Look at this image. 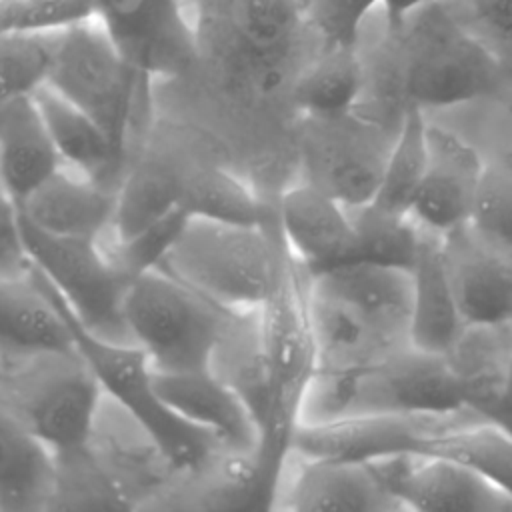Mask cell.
<instances>
[{"label": "cell", "mask_w": 512, "mask_h": 512, "mask_svg": "<svg viewBox=\"0 0 512 512\" xmlns=\"http://www.w3.org/2000/svg\"><path fill=\"white\" fill-rule=\"evenodd\" d=\"M290 254L264 224L192 218L156 268L222 306L244 314L262 310L278 292Z\"/></svg>", "instance_id": "obj_1"}, {"label": "cell", "mask_w": 512, "mask_h": 512, "mask_svg": "<svg viewBox=\"0 0 512 512\" xmlns=\"http://www.w3.org/2000/svg\"><path fill=\"white\" fill-rule=\"evenodd\" d=\"M394 36L402 40L406 104L448 108L478 100L498 84L496 54L444 0L418 8Z\"/></svg>", "instance_id": "obj_2"}, {"label": "cell", "mask_w": 512, "mask_h": 512, "mask_svg": "<svg viewBox=\"0 0 512 512\" xmlns=\"http://www.w3.org/2000/svg\"><path fill=\"white\" fill-rule=\"evenodd\" d=\"M234 314L160 268L132 276L122 300L126 334L154 372L210 370Z\"/></svg>", "instance_id": "obj_3"}, {"label": "cell", "mask_w": 512, "mask_h": 512, "mask_svg": "<svg viewBox=\"0 0 512 512\" xmlns=\"http://www.w3.org/2000/svg\"><path fill=\"white\" fill-rule=\"evenodd\" d=\"M54 294L70 326L74 346L98 378L104 394L130 414L172 468L198 470L220 446L210 434L182 420L160 400L146 354L132 342L108 340L90 332L56 290Z\"/></svg>", "instance_id": "obj_4"}, {"label": "cell", "mask_w": 512, "mask_h": 512, "mask_svg": "<svg viewBox=\"0 0 512 512\" xmlns=\"http://www.w3.org/2000/svg\"><path fill=\"white\" fill-rule=\"evenodd\" d=\"M46 86L90 116L128 156L152 82L120 54L96 16L60 32Z\"/></svg>", "instance_id": "obj_5"}, {"label": "cell", "mask_w": 512, "mask_h": 512, "mask_svg": "<svg viewBox=\"0 0 512 512\" xmlns=\"http://www.w3.org/2000/svg\"><path fill=\"white\" fill-rule=\"evenodd\" d=\"M10 358L16 370L2 384L0 404L56 456L82 450L104 390L78 350Z\"/></svg>", "instance_id": "obj_6"}, {"label": "cell", "mask_w": 512, "mask_h": 512, "mask_svg": "<svg viewBox=\"0 0 512 512\" xmlns=\"http://www.w3.org/2000/svg\"><path fill=\"white\" fill-rule=\"evenodd\" d=\"M18 226L30 264L54 286L78 322L102 338L130 342L122 318L130 276L104 242L46 234L20 214Z\"/></svg>", "instance_id": "obj_7"}, {"label": "cell", "mask_w": 512, "mask_h": 512, "mask_svg": "<svg viewBox=\"0 0 512 512\" xmlns=\"http://www.w3.org/2000/svg\"><path fill=\"white\" fill-rule=\"evenodd\" d=\"M380 124L356 110L336 118L300 116L296 148L300 180L314 184L346 208L368 204L380 184L392 146Z\"/></svg>", "instance_id": "obj_8"}, {"label": "cell", "mask_w": 512, "mask_h": 512, "mask_svg": "<svg viewBox=\"0 0 512 512\" xmlns=\"http://www.w3.org/2000/svg\"><path fill=\"white\" fill-rule=\"evenodd\" d=\"M480 418L478 414L422 412H354L314 422H298L290 454L302 458L374 462L396 454H422L430 438Z\"/></svg>", "instance_id": "obj_9"}, {"label": "cell", "mask_w": 512, "mask_h": 512, "mask_svg": "<svg viewBox=\"0 0 512 512\" xmlns=\"http://www.w3.org/2000/svg\"><path fill=\"white\" fill-rule=\"evenodd\" d=\"M196 26L200 60L302 56L312 32L296 0H184Z\"/></svg>", "instance_id": "obj_10"}, {"label": "cell", "mask_w": 512, "mask_h": 512, "mask_svg": "<svg viewBox=\"0 0 512 512\" xmlns=\"http://www.w3.org/2000/svg\"><path fill=\"white\" fill-rule=\"evenodd\" d=\"M94 16L152 84L196 70L200 44L184 0H94Z\"/></svg>", "instance_id": "obj_11"}, {"label": "cell", "mask_w": 512, "mask_h": 512, "mask_svg": "<svg viewBox=\"0 0 512 512\" xmlns=\"http://www.w3.org/2000/svg\"><path fill=\"white\" fill-rule=\"evenodd\" d=\"M404 510L512 512V500L470 466L438 454H396L372 462Z\"/></svg>", "instance_id": "obj_12"}, {"label": "cell", "mask_w": 512, "mask_h": 512, "mask_svg": "<svg viewBox=\"0 0 512 512\" xmlns=\"http://www.w3.org/2000/svg\"><path fill=\"white\" fill-rule=\"evenodd\" d=\"M484 168V156L470 142L428 122V162L410 218L438 236L468 226Z\"/></svg>", "instance_id": "obj_13"}, {"label": "cell", "mask_w": 512, "mask_h": 512, "mask_svg": "<svg viewBox=\"0 0 512 512\" xmlns=\"http://www.w3.org/2000/svg\"><path fill=\"white\" fill-rule=\"evenodd\" d=\"M276 226L290 258L306 274L356 258V226L340 200L306 180L278 196Z\"/></svg>", "instance_id": "obj_14"}, {"label": "cell", "mask_w": 512, "mask_h": 512, "mask_svg": "<svg viewBox=\"0 0 512 512\" xmlns=\"http://www.w3.org/2000/svg\"><path fill=\"white\" fill-rule=\"evenodd\" d=\"M306 284L352 310L390 348L408 344L410 270L350 260L306 274Z\"/></svg>", "instance_id": "obj_15"}, {"label": "cell", "mask_w": 512, "mask_h": 512, "mask_svg": "<svg viewBox=\"0 0 512 512\" xmlns=\"http://www.w3.org/2000/svg\"><path fill=\"white\" fill-rule=\"evenodd\" d=\"M154 388L174 414L210 434L220 448L256 456L260 428L252 410L212 370L154 372Z\"/></svg>", "instance_id": "obj_16"}, {"label": "cell", "mask_w": 512, "mask_h": 512, "mask_svg": "<svg viewBox=\"0 0 512 512\" xmlns=\"http://www.w3.org/2000/svg\"><path fill=\"white\" fill-rule=\"evenodd\" d=\"M442 238L464 326L512 324V258L482 242L468 226Z\"/></svg>", "instance_id": "obj_17"}, {"label": "cell", "mask_w": 512, "mask_h": 512, "mask_svg": "<svg viewBox=\"0 0 512 512\" xmlns=\"http://www.w3.org/2000/svg\"><path fill=\"white\" fill-rule=\"evenodd\" d=\"M16 210L46 234L106 240L112 232L116 190L60 166L16 202Z\"/></svg>", "instance_id": "obj_18"}, {"label": "cell", "mask_w": 512, "mask_h": 512, "mask_svg": "<svg viewBox=\"0 0 512 512\" xmlns=\"http://www.w3.org/2000/svg\"><path fill=\"white\" fill-rule=\"evenodd\" d=\"M294 456V454H290ZM296 466L284 484L286 508L298 512L404 510L386 488L372 462L294 456Z\"/></svg>", "instance_id": "obj_19"}, {"label": "cell", "mask_w": 512, "mask_h": 512, "mask_svg": "<svg viewBox=\"0 0 512 512\" xmlns=\"http://www.w3.org/2000/svg\"><path fill=\"white\" fill-rule=\"evenodd\" d=\"M76 350L50 282L34 268L0 276V352L8 356Z\"/></svg>", "instance_id": "obj_20"}, {"label": "cell", "mask_w": 512, "mask_h": 512, "mask_svg": "<svg viewBox=\"0 0 512 512\" xmlns=\"http://www.w3.org/2000/svg\"><path fill=\"white\" fill-rule=\"evenodd\" d=\"M412 276V308L408 344L420 352L446 356L464 332L452 282L448 276L444 238L422 230Z\"/></svg>", "instance_id": "obj_21"}, {"label": "cell", "mask_w": 512, "mask_h": 512, "mask_svg": "<svg viewBox=\"0 0 512 512\" xmlns=\"http://www.w3.org/2000/svg\"><path fill=\"white\" fill-rule=\"evenodd\" d=\"M50 140L64 168L118 190L128 156L82 110L46 84L34 94Z\"/></svg>", "instance_id": "obj_22"}, {"label": "cell", "mask_w": 512, "mask_h": 512, "mask_svg": "<svg viewBox=\"0 0 512 512\" xmlns=\"http://www.w3.org/2000/svg\"><path fill=\"white\" fill-rule=\"evenodd\" d=\"M446 358L466 408L496 424L512 378V324L466 326Z\"/></svg>", "instance_id": "obj_23"}, {"label": "cell", "mask_w": 512, "mask_h": 512, "mask_svg": "<svg viewBox=\"0 0 512 512\" xmlns=\"http://www.w3.org/2000/svg\"><path fill=\"white\" fill-rule=\"evenodd\" d=\"M62 166L32 96L0 104V188L12 202L24 200Z\"/></svg>", "instance_id": "obj_24"}, {"label": "cell", "mask_w": 512, "mask_h": 512, "mask_svg": "<svg viewBox=\"0 0 512 512\" xmlns=\"http://www.w3.org/2000/svg\"><path fill=\"white\" fill-rule=\"evenodd\" d=\"M184 166L162 154H146L128 164L118 190L112 232L104 242L122 244L180 208Z\"/></svg>", "instance_id": "obj_25"}, {"label": "cell", "mask_w": 512, "mask_h": 512, "mask_svg": "<svg viewBox=\"0 0 512 512\" xmlns=\"http://www.w3.org/2000/svg\"><path fill=\"white\" fill-rule=\"evenodd\" d=\"M56 486V454L0 404V508H40Z\"/></svg>", "instance_id": "obj_26"}, {"label": "cell", "mask_w": 512, "mask_h": 512, "mask_svg": "<svg viewBox=\"0 0 512 512\" xmlns=\"http://www.w3.org/2000/svg\"><path fill=\"white\" fill-rule=\"evenodd\" d=\"M366 88V68L356 48L318 46L302 66L288 94L300 116L336 118L358 108Z\"/></svg>", "instance_id": "obj_27"}, {"label": "cell", "mask_w": 512, "mask_h": 512, "mask_svg": "<svg viewBox=\"0 0 512 512\" xmlns=\"http://www.w3.org/2000/svg\"><path fill=\"white\" fill-rule=\"evenodd\" d=\"M180 208L192 218L230 224H264L268 212L254 188L220 164L184 166Z\"/></svg>", "instance_id": "obj_28"}, {"label": "cell", "mask_w": 512, "mask_h": 512, "mask_svg": "<svg viewBox=\"0 0 512 512\" xmlns=\"http://www.w3.org/2000/svg\"><path fill=\"white\" fill-rule=\"evenodd\" d=\"M426 162L428 122L424 118V110L414 104H406L386 156L380 184L370 202L386 212L410 216V208L424 178Z\"/></svg>", "instance_id": "obj_29"}, {"label": "cell", "mask_w": 512, "mask_h": 512, "mask_svg": "<svg viewBox=\"0 0 512 512\" xmlns=\"http://www.w3.org/2000/svg\"><path fill=\"white\" fill-rule=\"evenodd\" d=\"M422 454H438L458 460L512 500V432L484 418L456 424L426 444Z\"/></svg>", "instance_id": "obj_30"}, {"label": "cell", "mask_w": 512, "mask_h": 512, "mask_svg": "<svg viewBox=\"0 0 512 512\" xmlns=\"http://www.w3.org/2000/svg\"><path fill=\"white\" fill-rule=\"evenodd\" d=\"M350 214L358 238L354 260L412 270L422 242V228L410 216L386 212L372 202L350 208Z\"/></svg>", "instance_id": "obj_31"}, {"label": "cell", "mask_w": 512, "mask_h": 512, "mask_svg": "<svg viewBox=\"0 0 512 512\" xmlns=\"http://www.w3.org/2000/svg\"><path fill=\"white\" fill-rule=\"evenodd\" d=\"M60 32L0 34V104L32 96L46 84Z\"/></svg>", "instance_id": "obj_32"}, {"label": "cell", "mask_w": 512, "mask_h": 512, "mask_svg": "<svg viewBox=\"0 0 512 512\" xmlns=\"http://www.w3.org/2000/svg\"><path fill=\"white\" fill-rule=\"evenodd\" d=\"M468 228L512 258V152L486 160Z\"/></svg>", "instance_id": "obj_33"}, {"label": "cell", "mask_w": 512, "mask_h": 512, "mask_svg": "<svg viewBox=\"0 0 512 512\" xmlns=\"http://www.w3.org/2000/svg\"><path fill=\"white\" fill-rule=\"evenodd\" d=\"M296 4L320 46L356 48L362 26L380 0H296Z\"/></svg>", "instance_id": "obj_34"}, {"label": "cell", "mask_w": 512, "mask_h": 512, "mask_svg": "<svg viewBox=\"0 0 512 512\" xmlns=\"http://www.w3.org/2000/svg\"><path fill=\"white\" fill-rule=\"evenodd\" d=\"M94 16V0H0V34L54 32Z\"/></svg>", "instance_id": "obj_35"}, {"label": "cell", "mask_w": 512, "mask_h": 512, "mask_svg": "<svg viewBox=\"0 0 512 512\" xmlns=\"http://www.w3.org/2000/svg\"><path fill=\"white\" fill-rule=\"evenodd\" d=\"M464 16L488 36L512 44V0H456ZM454 12V10H452ZM456 12V14H462Z\"/></svg>", "instance_id": "obj_36"}, {"label": "cell", "mask_w": 512, "mask_h": 512, "mask_svg": "<svg viewBox=\"0 0 512 512\" xmlns=\"http://www.w3.org/2000/svg\"><path fill=\"white\" fill-rule=\"evenodd\" d=\"M428 2L430 0H380L388 34L394 36L404 26V22Z\"/></svg>", "instance_id": "obj_37"}]
</instances>
